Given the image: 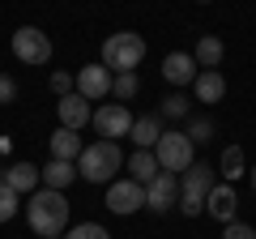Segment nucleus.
<instances>
[{"instance_id":"0eeeda50","label":"nucleus","mask_w":256,"mask_h":239,"mask_svg":"<svg viewBox=\"0 0 256 239\" xmlns=\"http://www.w3.org/2000/svg\"><path fill=\"white\" fill-rule=\"evenodd\" d=\"M94 128H98L102 141H116V146H120V137L132 132V116H128L124 102H107V107L94 111Z\"/></svg>"},{"instance_id":"6ab92c4d","label":"nucleus","mask_w":256,"mask_h":239,"mask_svg":"<svg viewBox=\"0 0 256 239\" xmlns=\"http://www.w3.org/2000/svg\"><path fill=\"white\" fill-rule=\"evenodd\" d=\"M43 171V188H52V192H64V188L77 180V162H60V158H52L47 166H38Z\"/></svg>"},{"instance_id":"2eb2a0df","label":"nucleus","mask_w":256,"mask_h":239,"mask_svg":"<svg viewBox=\"0 0 256 239\" xmlns=\"http://www.w3.org/2000/svg\"><path fill=\"white\" fill-rule=\"evenodd\" d=\"M158 171H162V166H158V158H154V150H137V154L128 158V180H132V184H141V188H150L158 180Z\"/></svg>"},{"instance_id":"7ed1b4c3","label":"nucleus","mask_w":256,"mask_h":239,"mask_svg":"<svg viewBox=\"0 0 256 239\" xmlns=\"http://www.w3.org/2000/svg\"><path fill=\"white\" fill-rule=\"evenodd\" d=\"M214 188H218V166L214 162H192L188 171L180 175V210L188 214V218H196V214L205 210V201H210Z\"/></svg>"},{"instance_id":"a211bd4d","label":"nucleus","mask_w":256,"mask_h":239,"mask_svg":"<svg viewBox=\"0 0 256 239\" xmlns=\"http://www.w3.org/2000/svg\"><path fill=\"white\" fill-rule=\"evenodd\" d=\"M192 86H196V102H222V94H226V77L218 68H201Z\"/></svg>"},{"instance_id":"412c9836","label":"nucleus","mask_w":256,"mask_h":239,"mask_svg":"<svg viewBox=\"0 0 256 239\" xmlns=\"http://www.w3.org/2000/svg\"><path fill=\"white\" fill-rule=\"evenodd\" d=\"M222 52H226L222 38H218V34H205L201 43H196V56H192V60H196L201 68H218V64H222Z\"/></svg>"},{"instance_id":"6e6552de","label":"nucleus","mask_w":256,"mask_h":239,"mask_svg":"<svg viewBox=\"0 0 256 239\" xmlns=\"http://www.w3.org/2000/svg\"><path fill=\"white\" fill-rule=\"evenodd\" d=\"M107 210L120 214V218L146 210V188L132 184V180H116V184H107Z\"/></svg>"},{"instance_id":"f8f14e48","label":"nucleus","mask_w":256,"mask_h":239,"mask_svg":"<svg viewBox=\"0 0 256 239\" xmlns=\"http://www.w3.org/2000/svg\"><path fill=\"white\" fill-rule=\"evenodd\" d=\"M0 184L4 188H13V192H34L38 184H43V171H38L34 162H9L4 166V175H0Z\"/></svg>"},{"instance_id":"cd10ccee","label":"nucleus","mask_w":256,"mask_h":239,"mask_svg":"<svg viewBox=\"0 0 256 239\" xmlns=\"http://www.w3.org/2000/svg\"><path fill=\"white\" fill-rule=\"evenodd\" d=\"M52 90L64 98V94H73V90H77V82H73L68 73H52Z\"/></svg>"},{"instance_id":"c756f323","label":"nucleus","mask_w":256,"mask_h":239,"mask_svg":"<svg viewBox=\"0 0 256 239\" xmlns=\"http://www.w3.org/2000/svg\"><path fill=\"white\" fill-rule=\"evenodd\" d=\"M248 175H252V188H256V166H248Z\"/></svg>"},{"instance_id":"ddd939ff","label":"nucleus","mask_w":256,"mask_h":239,"mask_svg":"<svg viewBox=\"0 0 256 239\" xmlns=\"http://www.w3.org/2000/svg\"><path fill=\"white\" fill-rule=\"evenodd\" d=\"M205 210L214 214V218L222 222V226H230V222H235V214H239V196H235V188L230 184H218L210 192V201H205Z\"/></svg>"},{"instance_id":"dca6fc26","label":"nucleus","mask_w":256,"mask_h":239,"mask_svg":"<svg viewBox=\"0 0 256 239\" xmlns=\"http://www.w3.org/2000/svg\"><path fill=\"white\" fill-rule=\"evenodd\" d=\"M162 132H166V128H162V116H137L128 137H132V146H137V150H154Z\"/></svg>"},{"instance_id":"aec40b11","label":"nucleus","mask_w":256,"mask_h":239,"mask_svg":"<svg viewBox=\"0 0 256 239\" xmlns=\"http://www.w3.org/2000/svg\"><path fill=\"white\" fill-rule=\"evenodd\" d=\"M218 175L226 180V184H235L239 175H248V158H244V150H239V146H226V150H222V158H218Z\"/></svg>"},{"instance_id":"f3484780","label":"nucleus","mask_w":256,"mask_h":239,"mask_svg":"<svg viewBox=\"0 0 256 239\" xmlns=\"http://www.w3.org/2000/svg\"><path fill=\"white\" fill-rule=\"evenodd\" d=\"M47 146H52V158H60V162H77V158H82V150H86V141L77 137L73 128H56Z\"/></svg>"},{"instance_id":"1a4fd4ad","label":"nucleus","mask_w":256,"mask_h":239,"mask_svg":"<svg viewBox=\"0 0 256 239\" xmlns=\"http://www.w3.org/2000/svg\"><path fill=\"white\" fill-rule=\"evenodd\" d=\"M175 205H180V175H166V171H158V180L146 188V210L166 214V210H175Z\"/></svg>"},{"instance_id":"423d86ee","label":"nucleus","mask_w":256,"mask_h":239,"mask_svg":"<svg viewBox=\"0 0 256 239\" xmlns=\"http://www.w3.org/2000/svg\"><path fill=\"white\" fill-rule=\"evenodd\" d=\"M13 56H18L22 64H47V60H52V38L38 26H22L18 34H13Z\"/></svg>"},{"instance_id":"393cba45","label":"nucleus","mask_w":256,"mask_h":239,"mask_svg":"<svg viewBox=\"0 0 256 239\" xmlns=\"http://www.w3.org/2000/svg\"><path fill=\"white\" fill-rule=\"evenodd\" d=\"M18 201H22V196L13 192V188L0 184V222H13V218H18Z\"/></svg>"},{"instance_id":"5701e85b","label":"nucleus","mask_w":256,"mask_h":239,"mask_svg":"<svg viewBox=\"0 0 256 239\" xmlns=\"http://www.w3.org/2000/svg\"><path fill=\"white\" fill-rule=\"evenodd\" d=\"M162 120H188V98L184 94H166L162 98Z\"/></svg>"},{"instance_id":"a878e982","label":"nucleus","mask_w":256,"mask_h":239,"mask_svg":"<svg viewBox=\"0 0 256 239\" xmlns=\"http://www.w3.org/2000/svg\"><path fill=\"white\" fill-rule=\"evenodd\" d=\"M64 239H111L107 226H98V222H82V226H73Z\"/></svg>"},{"instance_id":"39448f33","label":"nucleus","mask_w":256,"mask_h":239,"mask_svg":"<svg viewBox=\"0 0 256 239\" xmlns=\"http://www.w3.org/2000/svg\"><path fill=\"white\" fill-rule=\"evenodd\" d=\"M154 158H158V166H162L166 175H184L192 162H196V150H192L188 132L166 128L162 137H158V146H154Z\"/></svg>"},{"instance_id":"b1692460","label":"nucleus","mask_w":256,"mask_h":239,"mask_svg":"<svg viewBox=\"0 0 256 239\" xmlns=\"http://www.w3.org/2000/svg\"><path fill=\"white\" fill-rule=\"evenodd\" d=\"M214 137V120L210 116H192L188 120V141H210Z\"/></svg>"},{"instance_id":"4be33fe9","label":"nucleus","mask_w":256,"mask_h":239,"mask_svg":"<svg viewBox=\"0 0 256 239\" xmlns=\"http://www.w3.org/2000/svg\"><path fill=\"white\" fill-rule=\"evenodd\" d=\"M137 90H141V82H137V73H120L116 82H111V94H116L120 102H128V98H132V94H137Z\"/></svg>"},{"instance_id":"4468645a","label":"nucleus","mask_w":256,"mask_h":239,"mask_svg":"<svg viewBox=\"0 0 256 239\" xmlns=\"http://www.w3.org/2000/svg\"><path fill=\"white\" fill-rule=\"evenodd\" d=\"M162 77L171 86H192V82H196V60H192L188 52H171L162 60Z\"/></svg>"},{"instance_id":"9b49d317","label":"nucleus","mask_w":256,"mask_h":239,"mask_svg":"<svg viewBox=\"0 0 256 239\" xmlns=\"http://www.w3.org/2000/svg\"><path fill=\"white\" fill-rule=\"evenodd\" d=\"M56 116H60V128H73L77 132V128H86V124L94 120V107L73 90V94H64V98L56 102Z\"/></svg>"},{"instance_id":"bb28decb","label":"nucleus","mask_w":256,"mask_h":239,"mask_svg":"<svg viewBox=\"0 0 256 239\" xmlns=\"http://www.w3.org/2000/svg\"><path fill=\"white\" fill-rule=\"evenodd\" d=\"M222 239H256V230L248 226V222H239V218H235L226 230H222Z\"/></svg>"},{"instance_id":"f03ea898","label":"nucleus","mask_w":256,"mask_h":239,"mask_svg":"<svg viewBox=\"0 0 256 239\" xmlns=\"http://www.w3.org/2000/svg\"><path fill=\"white\" fill-rule=\"evenodd\" d=\"M120 166H124V154H120L116 141H94V146H86L82 158H77V180H90V184H116Z\"/></svg>"},{"instance_id":"9d476101","label":"nucleus","mask_w":256,"mask_h":239,"mask_svg":"<svg viewBox=\"0 0 256 239\" xmlns=\"http://www.w3.org/2000/svg\"><path fill=\"white\" fill-rule=\"evenodd\" d=\"M73 82H77V94H82L86 102H94V98H107L111 94V82H116V77L107 73V64H86Z\"/></svg>"},{"instance_id":"20e7f679","label":"nucleus","mask_w":256,"mask_h":239,"mask_svg":"<svg viewBox=\"0 0 256 239\" xmlns=\"http://www.w3.org/2000/svg\"><path fill=\"white\" fill-rule=\"evenodd\" d=\"M146 60V38L137 34V30H120V34H107V43H102V64H107V73H132V68Z\"/></svg>"},{"instance_id":"c85d7f7f","label":"nucleus","mask_w":256,"mask_h":239,"mask_svg":"<svg viewBox=\"0 0 256 239\" xmlns=\"http://www.w3.org/2000/svg\"><path fill=\"white\" fill-rule=\"evenodd\" d=\"M13 98H18V82L0 73V102H13Z\"/></svg>"},{"instance_id":"f257e3e1","label":"nucleus","mask_w":256,"mask_h":239,"mask_svg":"<svg viewBox=\"0 0 256 239\" xmlns=\"http://www.w3.org/2000/svg\"><path fill=\"white\" fill-rule=\"evenodd\" d=\"M26 222L34 235L43 239H60L68 230V196L64 192H52V188H38L26 205Z\"/></svg>"}]
</instances>
